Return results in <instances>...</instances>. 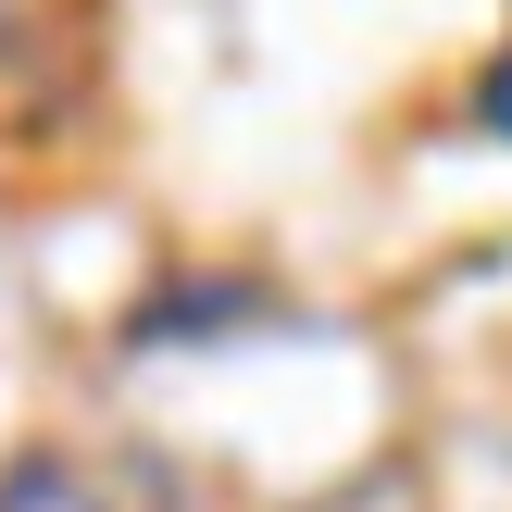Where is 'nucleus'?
I'll return each instance as SVG.
<instances>
[{
	"instance_id": "f257e3e1",
	"label": "nucleus",
	"mask_w": 512,
	"mask_h": 512,
	"mask_svg": "<svg viewBox=\"0 0 512 512\" xmlns=\"http://www.w3.org/2000/svg\"><path fill=\"white\" fill-rule=\"evenodd\" d=\"M0 512H113V500H100L88 475H63V463H13L0 475Z\"/></svg>"
},
{
	"instance_id": "f03ea898",
	"label": "nucleus",
	"mask_w": 512,
	"mask_h": 512,
	"mask_svg": "<svg viewBox=\"0 0 512 512\" xmlns=\"http://www.w3.org/2000/svg\"><path fill=\"white\" fill-rule=\"evenodd\" d=\"M500 113H512V63H500Z\"/></svg>"
}]
</instances>
